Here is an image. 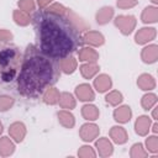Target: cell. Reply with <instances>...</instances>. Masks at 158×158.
I'll list each match as a JSON object with an SVG mask.
<instances>
[{"label":"cell","mask_w":158,"mask_h":158,"mask_svg":"<svg viewBox=\"0 0 158 158\" xmlns=\"http://www.w3.org/2000/svg\"><path fill=\"white\" fill-rule=\"evenodd\" d=\"M93 86L98 93H106L112 88V79L107 74H96L94 77Z\"/></svg>","instance_id":"8fae6325"},{"label":"cell","mask_w":158,"mask_h":158,"mask_svg":"<svg viewBox=\"0 0 158 158\" xmlns=\"http://www.w3.org/2000/svg\"><path fill=\"white\" fill-rule=\"evenodd\" d=\"M12 19H14L15 23L19 25V26H28L30 22L32 21L30 14H27V12L20 10V9L14 10V12H12Z\"/></svg>","instance_id":"4316f807"},{"label":"cell","mask_w":158,"mask_h":158,"mask_svg":"<svg viewBox=\"0 0 158 158\" xmlns=\"http://www.w3.org/2000/svg\"><path fill=\"white\" fill-rule=\"evenodd\" d=\"M138 4V0H117L116 1V6L118 9L122 10H127V9H132Z\"/></svg>","instance_id":"e575fe53"},{"label":"cell","mask_w":158,"mask_h":158,"mask_svg":"<svg viewBox=\"0 0 158 158\" xmlns=\"http://www.w3.org/2000/svg\"><path fill=\"white\" fill-rule=\"evenodd\" d=\"M22 63V54L16 46L0 47V85H9L17 80Z\"/></svg>","instance_id":"3957f363"},{"label":"cell","mask_w":158,"mask_h":158,"mask_svg":"<svg viewBox=\"0 0 158 158\" xmlns=\"http://www.w3.org/2000/svg\"><path fill=\"white\" fill-rule=\"evenodd\" d=\"M141 59L146 64H153L158 59V46L157 44H148L142 48L141 51Z\"/></svg>","instance_id":"9a60e30c"},{"label":"cell","mask_w":158,"mask_h":158,"mask_svg":"<svg viewBox=\"0 0 158 158\" xmlns=\"http://www.w3.org/2000/svg\"><path fill=\"white\" fill-rule=\"evenodd\" d=\"M36 1L35 0H19L17 1V6L20 10L27 12V14H32L36 10Z\"/></svg>","instance_id":"1f68e13d"},{"label":"cell","mask_w":158,"mask_h":158,"mask_svg":"<svg viewBox=\"0 0 158 158\" xmlns=\"http://www.w3.org/2000/svg\"><path fill=\"white\" fill-rule=\"evenodd\" d=\"M105 101L111 106H118L123 101V96L118 90H111L106 94Z\"/></svg>","instance_id":"83f0119b"},{"label":"cell","mask_w":158,"mask_h":158,"mask_svg":"<svg viewBox=\"0 0 158 158\" xmlns=\"http://www.w3.org/2000/svg\"><path fill=\"white\" fill-rule=\"evenodd\" d=\"M54 0H37V5L40 7V10H43L46 9L47 6H49Z\"/></svg>","instance_id":"8d00e7d4"},{"label":"cell","mask_w":158,"mask_h":158,"mask_svg":"<svg viewBox=\"0 0 158 158\" xmlns=\"http://www.w3.org/2000/svg\"><path fill=\"white\" fill-rule=\"evenodd\" d=\"M79 70H80V74H81L83 78L91 79L99 73L100 67L98 65V63H84V64L80 65Z\"/></svg>","instance_id":"484cf974"},{"label":"cell","mask_w":158,"mask_h":158,"mask_svg":"<svg viewBox=\"0 0 158 158\" xmlns=\"http://www.w3.org/2000/svg\"><path fill=\"white\" fill-rule=\"evenodd\" d=\"M141 21L146 25L156 23L158 21V7L156 5L144 7L141 14Z\"/></svg>","instance_id":"44dd1931"},{"label":"cell","mask_w":158,"mask_h":158,"mask_svg":"<svg viewBox=\"0 0 158 158\" xmlns=\"http://www.w3.org/2000/svg\"><path fill=\"white\" fill-rule=\"evenodd\" d=\"M151 1H152L154 5H157V4H158V0H151Z\"/></svg>","instance_id":"60d3db41"},{"label":"cell","mask_w":158,"mask_h":158,"mask_svg":"<svg viewBox=\"0 0 158 158\" xmlns=\"http://www.w3.org/2000/svg\"><path fill=\"white\" fill-rule=\"evenodd\" d=\"M151 125H152V120L151 117H148L147 115H142L138 116L135 121V132L138 136H147L148 132L151 131Z\"/></svg>","instance_id":"4fadbf2b"},{"label":"cell","mask_w":158,"mask_h":158,"mask_svg":"<svg viewBox=\"0 0 158 158\" xmlns=\"http://www.w3.org/2000/svg\"><path fill=\"white\" fill-rule=\"evenodd\" d=\"M58 105L62 109L65 110H73L77 106V100L74 98L73 94L68 93V91H63L59 94V100H58Z\"/></svg>","instance_id":"7402d4cb"},{"label":"cell","mask_w":158,"mask_h":158,"mask_svg":"<svg viewBox=\"0 0 158 158\" xmlns=\"http://www.w3.org/2000/svg\"><path fill=\"white\" fill-rule=\"evenodd\" d=\"M74 93H75L77 99H79L80 101H84V102H90L95 99V91H94L93 86L88 83L79 84L75 88Z\"/></svg>","instance_id":"ba28073f"},{"label":"cell","mask_w":158,"mask_h":158,"mask_svg":"<svg viewBox=\"0 0 158 158\" xmlns=\"http://www.w3.org/2000/svg\"><path fill=\"white\" fill-rule=\"evenodd\" d=\"M59 90L57 89V88H54V86H48L44 91H43V94H42V100H43V102L44 104H47V105H56V104H58V100H59Z\"/></svg>","instance_id":"cb8c5ba5"},{"label":"cell","mask_w":158,"mask_h":158,"mask_svg":"<svg viewBox=\"0 0 158 158\" xmlns=\"http://www.w3.org/2000/svg\"><path fill=\"white\" fill-rule=\"evenodd\" d=\"M157 30L154 27H142L135 35V42L137 44H147L156 40Z\"/></svg>","instance_id":"52a82bcc"},{"label":"cell","mask_w":158,"mask_h":158,"mask_svg":"<svg viewBox=\"0 0 158 158\" xmlns=\"http://www.w3.org/2000/svg\"><path fill=\"white\" fill-rule=\"evenodd\" d=\"M151 128H152V131H153V133H154V135H157V133H158V123H157V121H156L153 125H151Z\"/></svg>","instance_id":"f35d334b"},{"label":"cell","mask_w":158,"mask_h":158,"mask_svg":"<svg viewBox=\"0 0 158 158\" xmlns=\"http://www.w3.org/2000/svg\"><path fill=\"white\" fill-rule=\"evenodd\" d=\"M156 79L148 73H143L137 78V86L143 91H151L156 88Z\"/></svg>","instance_id":"ffe728a7"},{"label":"cell","mask_w":158,"mask_h":158,"mask_svg":"<svg viewBox=\"0 0 158 158\" xmlns=\"http://www.w3.org/2000/svg\"><path fill=\"white\" fill-rule=\"evenodd\" d=\"M32 20L40 42L38 48L51 59L59 60L70 56L83 44L81 32L69 20L68 12L58 15L40 10Z\"/></svg>","instance_id":"6da1fadb"},{"label":"cell","mask_w":158,"mask_h":158,"mask_svg":"<svg viewBox=\"0 0 158 158\" xmlns=\"http://www.w3.org/2000/svg\"><path fill=\"white\" fill-rule=\"evenodd\" d=\"M81 116L86 121H96L100 116L99 109L93 104H85L81 107Z\"/></svg>","instance_id":"d4e9b609"},{"label":"cell","mask_w":158,"mask_h":158,"mask_svg":"<svg viewBox=\"0 0 158 158\" xmlns=\"http://www.w3.org/2000/svg\"><path fill=\"white\" fill-rule=\"evenodd\" d=\"M81 41L83 43L90 46V47H100L105 43V37L99 31H85L81 33Z\"/></svg>","instance_id":"8992f818"},{"label":"cell","mask_w":158,"mask_h":158,"mask_svg":"<svg viewBox=\"0 0 158 158\" xmlns=\"http://www.w3.org/2000/svg\"><path fill=\"white\" fill-rule=\"evenodd\" d=\"M15 152V142L11 137H0V156L10 157Z\"/></svg>","instance_id":"603a6c76"},{"label":"cell","mask_w":158,"mask_h":158,"mask_svg":"<svg viewBox=\"0 0 158 158\" xmlns=\"http://www.w3.org/2000/svg\"><path fill=\"white\" fill-rule=\"evenodd\" d=\"M2 131H4V126H2V122L0 121V135L2 133Z\"/></svg>","instance_id":"ab89813d"},{"label":"cell","mask_w":158,"mask_h":158,"mask_svg":"<svg viewBox=\"0 0 158 158\" xmlns=\"http://www.w3.org/2000/svg\"><path fill=\"white\" fill-rule=\"evenodd\" d=\"M130 157L131 158H144V157H148V152L142 143H135L132 144L130 149Z\"/></svg>","instance_id":"f546056e"},{"label":"cell","mask_w":158,"mask_h":158,"mask_svg":"<svg viewBox=\"0 0 158 158\" xmlns=\"http://www.w3.org/2000/svg\"><path fill=\"white\" fill-rule=\"evenodd\" d=\"M9 135L10 137L12 138L14 142L16 143H20L25 139L26 135H27V128L25 126L23 122L21 121H16V122H12L9 127Z\"/></svg>","instance_id":"9c48e42d"},{"label":"cell","mask_w":158,"mask_h":158,"mask_svg":"<svg viewBox=\"0 0 158 158\" xmlns=\"http://www.w3.org/2000/svg\"><path fill=\"white\" fill-rule=\"evenodd\" d=\"M157 101H158V99H157V95L156 94H153V93H147V94H144L143 96H142V99H141V106L143 107V110H151L154 105H157Z\"/></svg>","instance_id":"f1b7e54d"},{"label":"cell","mask_w":158,"mask_h":158,"mask_svg":"<svg viewBox=\"0 0 158 158\" xmlns=\"http://www.w3.org/2000/svg\"><path fill=\"white\" fill-rule=\"evenodd\" d=\"M15 104V99L11 98L10 95H0V111L5 112L7 110H10Z\"/></svg>","instance_id":"836d02e7"},{"label":"cell","mask_w":158,"mask_h":158,"mask_svg":"<svg viewBox=\"0 0 158 158\" xmlns=\"http://www.w3.org/2000/svg\"><path fill=\"white\" fill-rule=\"evenodd\" d=\"M99 133H100V128L93 121H88L86 123L81 125V127L79 130V137L81 138V141H84L86 143L95 141L99 137Z\"/></svg>","instance_id":"5b68a950"},{"label":"cell","mask_w":158,"mask_h":158,"mask_svg":"<svg viewBox=\"0 0 158 158\" xmlns=\"http://www.w3.org/2000/svg\"><path fill=\"white\" fill-rule=\"evenodd\" d=\"M78 59L79 62L84 63H98L99 59V53L94 47H81L78 49Z\"/></svg>","instance_id":"7c38bea8"},{"label":"cell","mask_w":158,"mask_h":158,"mask_svg":"<svg viewBox=\"0 0 158 158\" xmlns=\"http://www.w3.org/2000/svg\"><path fill=\"white\" fill-rule=\"evenodd\" d=\"M98 154L95 152V149L89 146V144H84L78 149V157L80 158H95Z\"/></svg>","instance_id":"d6a6232c"},{"label":"cell","mask_w":158,"mask_h":158,"mask_svg":"<svg viewBox=\"0 0 158 158\" xmlns=\"http://www.w3.org/2000/svg\"><path fill=\"white\" fill-rule=\"evenodd\" d=\"M12 33L9 31V30H5V28H0V43H5V42H9L12 40Z\"/></svg>","instance_id":"d590c367"},{"label":"cell","mask_w":158,"mask_h":158,"mask_svg":"<svg viewBox=\"0 0 158 158\" xmlns=\"http://www.w3.org/2000/svg\"><path fill=\"white\" fill-rule=\"evenodd\" d=\"M110 138L114 143L116 144H125L128 141V135L126 128H123L122 126H112L110 128Z\"/></svg>","instance_id":"e0dca14e"},{"label":"cell","mask_w":158,"mask_h":158,"mask_svg":"<svg viewBox=\"0 0 158 158\" xmlns=\"http://www.w3.org/2000/svg\"><path fill=\"white\" fill-rule=\"evenodd\" d=\"M58 67H59V70L62 73H64V74H73L77 70L78 59L75 57H73L72 54L70 56H67V57L59 59Z\"/></svg>","instance_id":"2e32d148"},{"label":"cell","mask_w":158,"mask_h":158,"mask_svg":"<svg viewBox=\"0 0 158 158\" xmlns=\"http://www.w3.org/2000/svg\"><path fill=\"white\" fill-rule=\"evenodd\" d=\"M114 23L122 35L128 36L135 31L137 26V20L133 15H118L115 17Z\"/></svg>","instance_id":"277c9868"},{"label":"cell","mask_w":158,"mask_h":158,"mask_svg":"<svg viewBox=\"0 0 158 158\" xmlns=\"http://www.w3.org/2000/svg\"><path fill=\"white\" fill-rule=\"evenodd\" d=\"M114 15H115V10L111 6H102L95 14V20L99 25H106L112 20Z\"/></svg>","instance_id":"d6986e66"},{"label":"cell","mask_w":158,"mask_h":158,"mask_svg":"<svg viewBox=\"0 0 158 158\" xmlns=\"http://www.w3.org/2000/svg\"><path fill=\"white\" fill-rule=\"evenodd\" d=\"M114 120L118 123H127L132 117V110L128 105H118L112 112Z\"/></svg>","instance_id":"5bb4252c"},{"label":"cell","mask_w":158,"mask_h":158,"mask_svg":"<svg viewBox=\"0 0 158 158\" xmlns=\"http://www.w3.org/2000/svg\"><path fill=\"white\" fill-rule=\"evenodd\" d=\"M144 148L147 149L148 153H153V154L158 153V137L156 135L148 136L144 142Z\"/></svg>","instance_id":"4dcf8cb0"},{"label":"cell","mask_w":158,"mask_h":158,"mask_svg":"<svg viewBox=\"0 0 158 158\" xmlns=\"http://www.w3.org/2000/svg\"><path fill=\"white\" fill-rule=\"evenodd\" d=\"M95 148H96V154H99L102 158L110 157L114 153V144L111 139L107 137H100L99 139H96Z\"/></svg>","instance_id":"30bf717a"},{"label":"cell","mask_w":158,"mask_h":158,"mask_svg":"<svg viewBox=\"0 0 158 158\" xmlns=\"http://www.w3.org/2000/svg\"><path fill=\"white\" fill-rule=\"evenodd\" d=\"M41 52L37 46H27L22 54V63L17 75V91L20 95L33 99L43 94V91L57 81L59 77V67Z\"/></svg>","instance_id":"7a4b0ae2"},{"label":"cell","mask_w":158,"mask_h":158,"mask_svg":"<svg viewBox=\"0 0 158 158\" xmlns=\"http://www.w3.org/2000/svg\"><path fill=\"white\" fill-rule=\"evenodd\" d=\"M57 117H58V122L64 127V128H73L75 126V117L74 115L70 112V110H65L62 109L57 112Z\"/></svg>","instance_id":"ac0fdd59"},{"label":"cell","mask_w":158,"mask_h":158,"mask_svg":"<svg viewBox=\"0 0 158 158\" xmlns=\"http://www.w3.org/2000/svg\"><path fill=\"white\" fill-rule=\"evenodd\" d=\"M151 110H152V118H153L154 121H157V120H158V106L154 105Z\"/></svg>","instance_id":"74e56055"}]
</instances>
